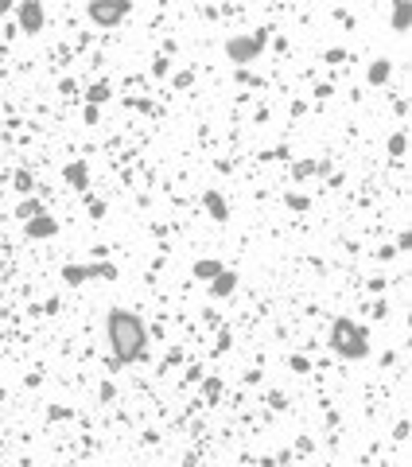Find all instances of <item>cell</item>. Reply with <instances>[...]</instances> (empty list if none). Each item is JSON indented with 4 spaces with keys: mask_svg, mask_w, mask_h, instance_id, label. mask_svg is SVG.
I'll list each match as a JSON object with an SVG mask.
<instances>
[{
    "mask_svg": "<svg viewBox=\"0 0 412 467\" xmlns=\"http://www.w3.org/2000/svg\"><path fill=\"white\" fill-rule=\"evenodd\" d=\"M106 335H109V350L117 367H129L144 355V343H149V331L132 312H109L106 319Z\"/></svg>",
    "mask_w": 412,
    "mask_h": 467,
    "instance_id": "6da1fadb",
    "label": "cell"
},
{
    "mask_svg": "<svg viewBox=\"0 0 412 467\" xmlns=\"http://www.w3.org/2000/svg\"><path fill=\"white\" fill-rule=\"evenodd\" d=\"M90 12H94L98 20H117V16H121V12H125V8H101V5H94Z\"/></svg>",
    "mask_w": 412,
    "mask_h": 467,
    "instance_id": "7a4b0ae2",
    "label": "cell"
},
{
    "mask_svg": "<svg viewBox=\"0 0 412 467\" xmlns=\"http://www.w3.org/2000/svg\"><path fill=\"white\" fill-rule=\"evenodd\" d=\"M24 20H27V27L36 32V27H39V8H24Z\"/></svg>",
    "mask_w": 412,
    "mask_h": 467,
    "instance_id": "3957f363",
    "label": "cell"
}]
</instances>
